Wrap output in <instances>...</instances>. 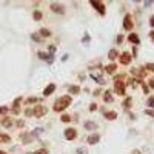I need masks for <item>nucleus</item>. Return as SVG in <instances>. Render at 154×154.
<instances>
[{
  "label": "nucleus",
  "mask_w": 154,
  "mask_h": 154,
  "mask_svg": "<svg viewBox=\"0 0 154 154\" xmlns=\"http://www.w3.org/2000/svg\"><path fill=\"white\" fill-rule=\"evenodd\" d=\"M22 102H23L22 97L14 99V102H12V108H11V111L14 112V114H19V112H20V103H22Z\"/></svg>",
  "instance_id": "10"
},
{
  "label": "nucleus",
  "mask_w": 154,
  "mask_h": 154,
  "mask_svg": "<svg viewBox=\"0 0 154 154\" xmlns=\"http://www.w3.org/2000/svg\"><path fill=\"white\" fill-rule=\"evenodd\" d=\"M39 34L42 36V39H46V37H51L52 32H51L48 28H40V29H39Z\"/></svg>",
  "instance_id": "22"
},
{
  "label": "nucleus",
  "mask_w": 154,
  "mask_h": 154,
  "mask_svg": "<svg viewBox=\"0 0 154 154\" xmlns=\"http://www.w3.org/2000/svg\"><path fill=\"white\" fill-rule=\"evenodd\" d=\"M37 56H39L40 60H46L48 63H51L52 60H54V57H52L51 54H48V52H45V51H39V52H37Z\"/></svg>",
  "instance_id": "11"
},
{
  "label": "nucleus",
  "mask_w": 154,
  "mask_h": 154,
  "mask_svg": "<svg viewBox=\"0 0 154 154\" xmlns=\"http://www.w3.org/2000/svg\"><path fill=\"white\" fill-rule=\"evenodd\" d=\"M99 140H100V134L99 133H94V134H91L88 139H86V142L90 145H96V143H99Z\"/></svg>",
  "instance_id": "16"
},
{
  "label": "nucleus",
  "mask_w": 154,
  "mask_h": 154,
  "mask_svg": "<svg viewBox=\"0 0 154 154\" xmlns=\"http://www.w3.org/2000/svg\"><path fill=\"white\" fill-rule=\"evenodd\" d=\"M90 5L94 8L100 16H105V12H106V8H105V3L103 2H99V0H91Z\"/></svg>",
  "instance_id": "4"
},
{
  "label": "nucleus",
  "mask_w": 154,
  "mask_h": 154,
  "mask_svg": "<svg viewBox=\"0 0 154 154\" xmlns=\"http://www.w3.org/2000/svg\"><path fill=\"white\" fill-rule=\"evenodd\" d=\"M83 128L86 131H96L97 130V123L94 122V120H86V122L83 123Z\"/></svg>",
  "instance_id": "12"
},
{
  "label": "nucleus",
  "mask_w": 154,
  "mask_h": 154,
  "mask_svg": "<svg viewBox=\"0 0 154 154\" xmlns=\"http://www.w3.org/2000/svg\"><path fill=\"white\" fill-rule=\"evenodd\" d=\"M142 91H143V94H148L150 88H148V85H146V83H142Z\"/></svg>",
  "instance_id": "38"
},
{
  "label": "nucleus",
  "mask_w": 154,
  "mask_h": 154,
  "mask_svg": "<svg viewBox=\"0 0 154 154\" xmlns=\"http://www.w3.org/2000/svg\"><path fill=\"white\" fill-rule=\"evenodd\" d=\"M131 154H142V151H140V150H133Z\"/></svg>",
  "instance_id": "43"
},
{
  "label": "nucleus",
  "mask_w": 154,
  "mask_h": 154,
  "mask_svg": "<svg viewBox=\"0 0 154 154\" xmlns=\"http://www.w3.org/2000/svg\"><path fill=\"white\" fill-rule=\"evenodd\" d=\"M25 116H26V117L34 116V114H32V108H26V110H25Z\"/></svg>",
  "instance_id": "35"
},
{
  "label": "nucleus",
  "mask_w": 154,
  "mask_h": 154,
  "mask_svg": "<svg viewBox=\"0 0 154 154\" xmlns=\"http://www.w3.org/2000/svg\"><path fill=\"white\" fill-rule=\"evenodd\" d=\"M49 9L52 11V12H56V14H59V16H63L65 14V6L62 5V3H57V2H52L51 5H49Z\"/></svg>",
  "instance_id": "5"
},
{
  "label": "nucleus",
  "mask_w": 154,
  "mask_h": 154,
  "mask_svg": "<svg viewBox=\"0 0 154 154\" xmlns=\"http://www.w3.org/2000/svg\"><path fill=\"white\" fill-rule=\"evenodd\" d=\"M0 154H8V153H6V151H2V150H0Z\"/></svg>",
  "instance_id": "47"
},
{
  "label": "nucleus",
  "mask_w": 154,
  "mask_h": 154,
  "mask_svg": "<svg viewBox=\"0 0 154 154\" xmlns=\"http://www.w3.org/2000/svg\"><path fill=\"white\" fill-rule=\"evenodd\" d=\"M102 97H103L105 102H112V100H114V97H112V94H111L110 91H105L103 94H102Z\"/></svg>",
  "instance_id": "25"
},
{
  "label": "nucleus",
  "mask_w": 154,
  "mask_h": 154,
  "mask_svg": "<svg viewBox=\"0 0 154 154\" xmlns=\"http://www.w3.org/2000/svg\"><path fill=\"white\" fill-rule=\"evenodd\" d=\"M0 143H11V136L6 133H0Z\"/></svg>",
  "instance_id": "21"
},
{
  "label": "nucleus",
  "mask_w": 154,
  "mask_h": 154,
  "mask_svg": "<svg viewBox=\"0 0 154 154\" xmlns=\"http://www.w3.org/2000/svg\"><path fill=\"white\" fill-rule=\"evenodd\" d=\"M145 114L154 119V110H150V108H146V110H145Z\"/></svg>",
  "instance_id": "33"
},
{
  "label": "nucleus",
  "mask_w": 154,
  "mask_h": 154,
  "mask_svg": "<svg viewBox=\"0 0 154 154\" xmlns=\"http://www.w3.org/2000/svg\"><path fill=\"white\" fill-rule=\"evenodd\" d=\"M150 26H151V28H154V16L150 17Z\"/></svg>",
  "instance_id": "41"
},
{
  "label": "nucleus",
  "mask_w": 154,
  "mask_h": 154,
  "mask_svg": "<svg viewBox=\"0 0 154 154\" xmlns=\"http://www.w3.org/2000/svg\"><path fill=\"white\" fill-rule=\"evenodd\" d=\"M54 91H56V83H49V85H46V88L43 90V96L48 97V96H51Z\"/></svg>",
  "instance_id": "15"
},
{
  "label": "nucleus",
  "mask_w": 154,
  "mask_h": 154,
  "mask_svg": "<svg viewBox=\"0 0 154 154\" xmlns=\"http://www.w3.org/2000/svg\"><path fill=\"white\" fill-rule=\"evenodd\" d=\"M46 112H48V108H46L45 105H36L34 108H32V114H34V117H37V119L45 117Z\"/></svg>",
  "instance_id": "3"
},
{
  "label": "nucleus",
  "mask_w": 154,
  "mask_h": 154,
  "mask_svg": "<svg viewBox=\"0 0 154 154\" xmlns=\"http://www.w3.org/2000/svg\"><path fill=\"white\" fill-rule=\"evenodd\" d=\"M31 39H32V40H34V42H36V43H42V42H43V39H42V36H40V34H39V32H32V34H31Z\"/></svg>",
  "instance_id": "24"
},
{
  "label": "nucleus",
  "mask_w": 154,
  "mask_h": 154,
  "mask_svg": "<svg viewBox=\"0 0 154 154\" xmlns=\"http://www.w3.org/2000/svg\"><path fill=\"white\" fill-rule=\"evenodd\" d=\"M150 39L153 40V43H154V31H151V32H150Z\"/></svg>",
  "instance_id": "45"
},
{
  "label": "nucleus",
  "mask_w": 154,
  "mask_h": 154,
  "mask_svg": "<svg viewBox=\"0 0 154 154\" xmlns=\"http://www.w3.org/2000/svg\"><path fill=\"white\" fill-rule=\"evenodd\" d=\"M146 85H148V88H151V90H154V76L148 79V83H146Z\"/></svg>",
  "instance_id": "31"
},
{
  "label": "nucleus",
  "mask_w": 154,
  "mask_h": 154,
  "mask_svg": "<svg viewBox=\"0 0 154 154\" xmlns=\"http://www.w3.org/2000/svg\"><path fill=\"white\" fill-rule=\"evenodd\" d=\"M92 94H94V96H100V94H102V91H100V90H96Z\"/></svg>",
  "instance_id": "44"
},
{
  "label": "nucleus",
  "mask_w": 154,
  "mask_h": 154,
  "mask_svg": "<svg viewBox=\"0 0 154 154\" xmlns=\"http://www.w3.org/2000/svg\"><path fill=\"white\" fill-rule=\"evenodd\" d=\"M128 42L133 43L134 46H137V45L140 43V37L136 34V32H130V36H128Z\"/></svg>",
  "instance_id": "14"
},
{
  "label": "nucleus",
  "mask_w": 154,
  "mask_h": 154,
  "mask_svg": "<svg viewBox=\"0 0 154 154\" xmlns=\"http://www.w3.org/2000/svg\"><path fill=\"white\" fill-rule=\"evenodd\" d=\"M97 110V103H91L90 105V111H96Z\"/></svg>",
  "instance_id": "39"
},
{
  "label": "nucleus",
  "mask_w": 154,
  "mask_h": 154,
  "mask_svg": "<svg viewBox=\"0 0 154 154\" xmlns=\"http://www.w3.org/2000/svg\"><path fill=\"white\" fill-rule=\"evenodd\" d=\"M143 5L145 6H150V5H153V2H143Z\"/></svg>",
  "instance_id": "46"
},
{
  "label": "nucleus",
  "mask_w": 154,
  "mask_h": 154,
  "mask_svg": "<svg viewBox=\"0 0 154 154\" xmlns=\"http://www.w3.org/2000/svg\"><path fill=\"white\" fill-rule=\"evenodd\" d=\"M34 154H48V150H46V148H40V150L34 151Z\"/></svg>",
  "instance_id": "36"
},
{
  "label": "nucleus",
  "mask_w": 154,
  "mask_h": 154,
  "mask_svg": "<svg viewBox=\"0 0 154 154\" xmlns=\"http://www.w3.org/2000/svg\"><path fill=\"white\" fill-rule=\"evenodd\" d=\"M8 112V106H0V116H3Z\"/></svg>",
  "instance_id": "37"
},
{
  "label": "nucleus",
  "mask_w": 154,
  "mask_h": 154,
  "mask_svg": "<svg viewBox=\"0 0 154 154\" xmlns=\"http://www.w3.org/2000/svg\"><path fill=\"white\" fill-rule=\"evenodd\" d=\"M131 59H133L131 52L125 51V52H122V54L119 56V62H120V65H130L131 63Z\"/></svg>",
  "instance_id": "7"
},
{
  "label": "nucleus",
  "mask_w": 154,
  "mask_h": 154,
  "mask_svg": "<svg viewBox=\"0 0 154 154\" xmlns=\"http://www.w3.org/2000/svg\"><path fill=\"white\" fill-rule=\"evenodd\" d=\"M60 120H62L63 123H68V122H71V120H72V117H71L69 114H62V117H60Z\"/></svg>",
  "instance_id": "28"
},
{
  "label": "nucleus",
  "mask_w": 154,
  "mask_h": 154,
  "mask_svg": "<svg viewBox=\"0 0 154 154\" xmlns=\"http://www.w3.org/2000/svg\"><path fill=\"white\" fill-rule=\"evenodd\" d=\"M16 126H17V128H23V126H25V120H17V122H16Z\"/></svg>",
  "instance_id": "34"
},
{
  "label": "nucleus",
  "mask_w": 154,
  "mask_h": 154,
  "mask_svg": "<svg viewBox=\"0 0 154 154\" xmlns=\"http://www.w3.org/2000/svg\"><path fill=\"white\" fill-rule=\"evenodd\" d=\"M146 105H148L150 110H154V96H150L148 100H146Z\"/></svg>",
  "instance_id": "27"
},
{
  "label": "nucleus",
  "mask_w": 154,
  "mask_h": 154,
  "mask_svg": "<svg viewBox=\"0 0 154 154\" xmlns=\"http://www.w3.org/2000/svg\"><path fill=\"white\" fill-rule=\"evenodd\" d=\"M20 139H22V142L25 145H28V143H32V140H34V133H22L20 134Z\"/></svg>",
  "instance_id": "9"
},
{
  "label": "nucleus",
  "mask_w": 154,
  "mask_h": 154,
  "mask_svg": "<svg viewBox=\"0 0 154 154\" xmlns=\"http://www.w3.org/2000/svg\"><path fill=\"white\" fill-rule=\"evenodd\" d=\"M103 116H105L106 120H116V119L119 117L116 111H105V112H103Z\"/></svg>",
  "instance_id": "18"
},
{
  "label": "nucleus",
  "mask_w": 154,
  "mask_h": 154,
  "mask_svg": "<svg viewBox=\"0 0 154 154\" xmlns=\"http://www.w3.org/2000/svg\"><path fill=\"white\" fill-rule=\"evenodd\" d=\"M122 42H123V36L120 34V36H117V43L120 45V43H122Z\"/></svg>",
  "instance_id": "40"
},
{
  "label": "nucleus",
  "mask_w": 154,
  "mask_h": 154,
  "mask_svg": "<svg viewBox=\"0 0 154 154\" xmlns=\"http://www.w3.org/2000/svg\"><path fill=\"white\" fill-rule=\"evenodd\" d=\"M68 92L69 94H74V96L80 94V86L79 85H69L68 86Z\"/></svg>",
  "instance_id": "19"
},
{
  "label": "nucleus",
  "mask_w": 154,
  "mask_h": 154,
  "mask_svg": "<svg viewBox=\"0 0 154 154\" xmlns=\"http://www.w3.org/2000/svg\"><path fill=\"white\" fill-rule=\"evenodd\" d=\"M114 92L117 96H120V97L126 96V85H125V82L116 80V82H114Z\"/></svg>",
  "instance_id": "2"
},
{
  "label": "nucleus",
  "mask_w": 154,
  "mask_h": 154,
  "mask_svg": "<svg viewBox=\"0 0 154 154\" xmlns=\"http://www.w3.org/2000/svg\"><path fill=\"white\" fill-rule=\"evenodd\" d=\"M37 102H39V99H37V97H28V99L25 100V103H26V105H32V103H37Z\"/></svg>",
  "instance_id": "29"
},
{
  "label": "nucleus",
  "mask_w": 154,
  "mask_h": 154,
  "mask_svg": "<svg viewBox=\"0 0 154 154\" xmlns=\"http://www.w3.org/2000/svg\"><path fill=\"white\" fill-rule=\"evenodd\" d=\"M145 69L154 72V62H148V63H146V65H145Z\"/></svg>",
  "instance_id": "30"
},
{
  "label": "nucleus",
  "mask_w": 154,
  "mask_h": 154,
  "mask_svg": "<svg viewBox=\"0 0 154 154\" xmlns=\"http://www.w3.org/2000/svg\"><path fill=\"white\" fill-rule=\"evenodd\" d=\"M83 42H85V43H88V42H90V36H88V34H85V37H83Z\"/></svg>",
  "instance_id": "42"
},
{
  "label": "nucleus",
  "mask_w": 154,
  "mask_h": 154,
  "mask_svg": "<svg viewBox=\"0 0 154 154\" xmlns=\"http://www.w3.org/2000/svg\"><path fill=\"white\" fill-rule=\"evenodd\" d=\"M26 154H34V153H26Z\"/></svg>",
  "instance_id": "48"
},
{
  "label": "nucleus",
  "mask_w": 154,
  "mask_h": 154,
  "mask_svg": "<svg viewBox=\"0 0 154 154\" xmlns=\"http://www.w3.org/2000/svg\"><path fill=\"white\" fill-rule=\"evenodd\" d=\"M0 123H2V126H5V128H11V126L14 125V120H12V117L5 116V117H2V120H0Z\"/></svg>",
  "instance_id": "13"
},
{
  "label": "nucleus",
  "mask_w": 154,
  "mask_h": 154,
  "mask_svg": "<svg viewBox=\"0 0 154 154\" xmlns=\"http://www.w3.org/2000/svg\"><path fill=\"white\" fill-rule=\"evenodd\" d=\"M133 28H134L133 17H131V14H126V16L123 17V29H125V31H133Z\"/></svg>",
  "instance_id": "6"
},
{
  "label": "nucleus",
  "mask_w": 154,
  "mask_h": 154,
  "mask_svg": "<svg viewBox=\"0 0 154 154\" xmlns=\"http://www.w3.org/2000/svg\"><path fill=\"white\" fill-rule=\"evenodd\" d=\"M103 69H105L106 74H114V72L117 71V65H116V63H108Z\"/></svg>",
  "instance_id": "17"
},
{
  "label": "nucleus",
  "mask_w": 154,
  "mask_h": 154,
  "mask_svg": "<svg viewBox=\"0 0 154 154\" xmlns=\"http://www.w3.org/2000/svg\"><path fill=\"white\" fill-rule=\"evenodd\" d=\"M76 153H77V154H88V150L83 148V146H80V148H77Z\"/></svg>",
  "instance_id": "32"
},
{
  "label": "nucleus",
  "mask_w": 154,
  "mask_h": 154,
  "mask_svg": "<svg viewBox=\"0 0 154 154\" xmlns=\"http://www.w3.org/2000/svg\"><path fill=\"white\" fill-rule=\"evenodd\" d=\"M63 136H65L66 140H74L77 137V130L76 128H66L63 131Z\"/></svg>",
  "instance_id": "8"
},
{
  "label": "nucleus",
  "mask_w": 154,
  "mask_h": 154,
  "mask_svg": "<svg viewBox=\"0 0 154 154\" xmlns=\"http://www.w3.org/2000/svg\"><path fill=\"white\" fill-rule=\"evenodd\" d=\"M72 103V99L69 94H66V96H60L56 102H54V106H52V110H54L56 112H62L65 111L68 106Z\"/></svg>",
  "instance_id": "1"
},
{
  "label": "nucleus",
  "mask_w": 154,
  "mask_h": 154,
  "mask_svg": "<svg viewBox=\"0 0 154 154\" xmlns=\"http://www.w3.org/2000/svg\"><path fill=\"white\" fill-rule=\"evenodd\" d=\"M32 19L36 20V22H40V20L43 19V14H42V11H39V9H36L34 12H32Z\"/></svg>",
  "instance_id": "23"
},
{
  "label": "nucleus",
  "mask_w": 154,
  "mask_h": 154,
  "mask_svg": "<svg viewBox=\"0 0 154 154\" xmlns=\"http://www.w3.org/2000/svg\"><path fill=\"white\" fill-rule=\"evenodd\" d=\"M122 105H123V108H126V110H128V108H130V106L133 105V99H131V96H126V97H125V100H123V103H122Z\"/></svg>",
  "instance_id": "26"
},
{
  "label": "nucleus",
  "mask_w": 154,
  "mask_h": 154,
  "mask_svg": "<svg viewBox=\"0 0 154 154\" xmlns=\"http://www.w3.org/2000/svg\"><path fill=\"white\" fill-rule=\"evenodd\" d=\"M119 56H120V54H119V51H117L116 48H111V49L108 51V59H110V60H116Z\"/></svg>",
  "instance_id": "20"
}]
</instances>
